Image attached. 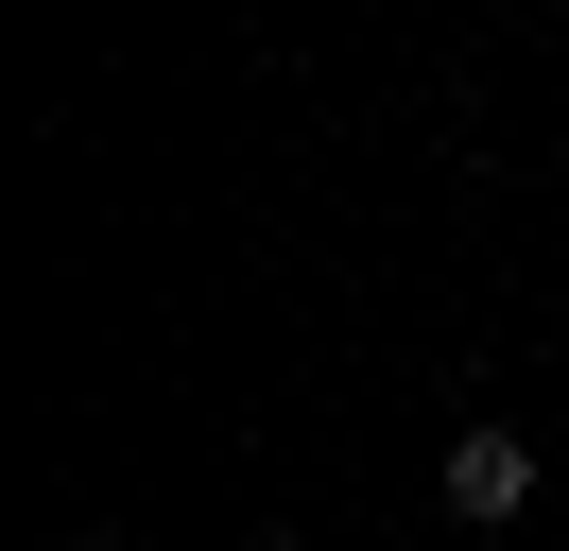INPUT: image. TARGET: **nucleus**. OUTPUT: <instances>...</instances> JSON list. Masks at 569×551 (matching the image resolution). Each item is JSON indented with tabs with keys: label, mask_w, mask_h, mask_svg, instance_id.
I'll return each instance as SVG.
<instances>
[{
	"label": "nucleus",
	"mask_w": 569,
	"mask_h": 551,
	"mask_svg": "<svg viewBox=\"0 0 569 551\" xmlns=\"http://www.w3.org/2000/svg\"><path fill=\"white\" fill-rule=\"evenodd\" d=\"M535 500V448L518 431H449V517H518Z\"/></svg>",
	"instance_id": "1"
},
{
	"label": "nucleus",
	"mask_w": 569,
	"mask_h": 551,
	"mask_svg": "<svg viewBox=\"0 0 569 551\" xmlns=\"http://www.w3.org/2000/svg\"><path fill=\"white\" fill-rule=\"evenodd\" d=\"M70 551H121V534H70Z\"/></svg>",
	"instance_id": "2"
}]
</instances>
